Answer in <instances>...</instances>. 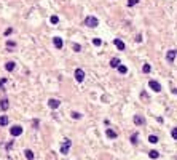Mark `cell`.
I'll use <instances>...</instances> for the list:
<instances>
[{"instance_id":"cell-1","label":"cell","mask_w":177,"mask_h":160,"mask_svg":"<svg viewBox=\"0 0 177 160\" xmlns=\"http://www.w3.org/2000/svg\"><path fill=\"white\" fill-rule=\"evenodd\" d=\"M97 24H99V21L94 16H88L85 19V26H88V27H97Z\"/></svg>"},{"instance_id":"cell-2","label":"cell","mask_w":177,"mask_h":160,"mask_svg":"<svg viewBox=\"0 0 177 160\" xmlns=\"http://www.w3.org/2000/svg\"><path fill=\"white\" fill-rule=\"evenodd\" d=\"M70 146H72V141H70V139H66V141H64L62 146H61V154L66 155V154L69 152V149H70Z\"/></svg>"},{"instance_id":"cell-3","label":"cell","mask_w":177,"mask_h":160,"mask_svg":"<svg viewBox=\"0 0 177 160\" xmlns=\"http://www.w3.org/2000/svg\"><path fill=\"white\" fill-rule=\"evenodd\" d=\"M75 80L78 83H81L83 80H85V70H83V69H77L75 70Z\"/></svg>"},{"instance_id":"cell-4","label":"cell","mask_w":177,"mask_h":160,"mask_svg":"<svg viewBox=\"0 0 177 160\" xmlns=\"http://www.w3.org/2000/svg\"><path fill=\"white\" fill-rule=\"evenodd\" d=\"M148 87H150L153 91H156V93L161 91V85L158 82H155V80H150V82H148Z\"/></svg>"},{"instance_id":"cell-5","label":"cell","mask_w":177,"mask_h":160,"mask_svg":"<svg viewBox=\"0 0 177 160\" xmlns=\"http://www.w3.org/2000/svg\"><path fill=\"white\" fill-rule=\"evenodd\" d=\"M10 133H11V136H19V135H22V126L15 125V126L10 130Z\"/></svg>"},{"instance_id":"cell-6","label":"cell","mask_w":177,"mask_h":160,"mask_svg":"<svg viewBox=\"0 0 177 160\" xmlns=\"http://www.w3.org/2000/svg\"><path fill=\"white\" fill-rule=\"evenodd\" d=\"M176 55H177V50H171V51H167V55H166V58L169 63H174V59H176Z\"/></svg>"},{"instance_id":"cell-7","label":"cell","mask_w":177,"mask_h":160,"mask_svg":"<svg viewBox=\"0 0 177 160\" xmlns=\"http://www.w3.org/2000/svg\"><path fill=\"white\" fill-rule=\"evenodd\" d=\"M8 107H10V102H8L7 98L0 99V109H2V111H8Z\"/></svg>"},{"instance_id":"cell-8","label":"cell","mask_w":177,"mask_h":160,"mask_svg":"<svg viewBox=\"0 0 177 160\" xmlns=\"http://www.w3.org/2000/svg\"><path fill=\"white\" fill-rule=\"evenodd\" d=\"M59 104H61V101H58V99H53V98H51V99L48 101V106L51 107V109H58V107H59Z\"/></svg>"},{"instance_id":"cell-9","label":"cell","mask_w":177,"mask_h":160,"mask_svg":"<svg viewBox=\"0 0 177 160\" xmlns=\"http://www.w3.org/2000/svg\"><path fill=\"white\" fill-rule=\"evenodd\" d=\"M134 123L141 126V125H144V123H145V119H144L142 115H134Z\"/></svg>"},{"instance_id":"cell-10","label":"cell","mask_w":177,"mask_h":160,"mask_svg":"<svg viewBox=\"0 0 177 160\" xmlns=\"http://www.w3.org/2000/svg\"><path fill=\"white\" fill-rule=\"evenodd\" d=\"M53 42H54V46H56L58 50H61V48H62V39H61V37H54Z\"/></svg>"},{"instance_id":"cell-11","label":"cell","mask_w":177,"mask_h":160,"mask_svg":"<svg viewBox=\"0 0 177 160\" xmlns=\"http://www.w3.org/2000/svg\"><path fill=\"white\" fill-rule=\"evenodd\" d=\"M113 43H115V46H116V48H118V50H124V48H126V46H124V43H123V42L121 40H120V39H115L113 40Z\"/></svg>"},{"instance_id":"cell-12","label":"cell","mask_w":177,"mask_h":160,"mask_svg":"<svg viewBox=\"0 0 177 160\" xmlns=\"http://www.w3.org/2000/svg\"><path fill=\"white\" fill-rule=\"evenodd\" d=\"M15 63H13V61H8V63L5 64V69L8 70V72H11V70H15Z\"/></svg>"},{"instance_id":"cell-13","label":"cell","mask_w":177,"mask_h":160,"mask_svg":"<svg viewBox=\"0 0 177 160\" xmlns=\"http://www.w3.org/2000/svg\"><path fill=\"white\" fill-rule=\"evenodd\" d=\"M118 66H120V59H118V58H113V59L110 61V67L116 69V67H118Z\"/></svg>"},{"instance_id":"cell-14","label":"cell","mask_w":177,"mask_h":160,"mask_svg":"<svg viewBox=\"0 0 177 160\" xmlns=\"http://www.w3.org/2000/svg\"><path fill=\"white\" fill-rule=\"evenodd\" d=\"M24 155H26L27 160H32V159H34V152H32L30 149H26V150H24Z\"/></svg>"},{"instance_id":"cell-15","label":"cell","mask_w":177,"mask_h":160,"mask_svg":"<svg viewBox=\"0 0 177 160\" xmlns=\"http://www.w3.org/2000/svg\"><path fill=\"white\" fill-rule=\"evenodd\" d=\"M148 157L155 160V159H158V157H160V152H156V150H150V152H148Z\"/></svg>"},{"instance_id":"cell-16","label":"cell","mask_w":177,"mask_h":160,"mask_svg":"<svg viewBox=\"0 0 177 160\" xmlns=\"http://www.w3.org/2000/svg\"><path fill=\"white\" fill-rule=\"evenodd\" d=\"M5 125H8V117L2 115V117H0V126H5Z\"/></svg>"},{"instance_id":"cell-17","label":"cell","mask_w":177,"mask_h":160,"mask_svg":"<svg viewBox=\"0 0 177 160\" xmlns=\"http://www.w3.org/2000/svg\"><path fill=\"white\" fill-rule=\"evenodd\" d=\"M105 135L109 136L110 139H113V138H116V131H113V130H107L105 131Z\"/></svg>"},{"instance_id":"cell-18","label":"cell","mask_w":177,"mask_h":160,"mask_svg":"<svg viewBox=\"0 0 177 160\" xmlns=\"http://www.w3.org/2000/svg\"><path fill=\"white\" fill-rule=\"evenodd\" d=\"M148 143H152V144H156L158 143V136H148Z\"/></svg>"},{"instance_id":"cell-19","label":"cell","mask_w":177,"mask_h":160,"mask_svg":"<svg viewBox=\"0 0 177 160\" xmlns=\"http://www.w3.org/2000/svg\"><path fill=\"white\" fill-rule=\"evenodd\" d=\"M118 72L120 74H126L128 72V67H126V66H118Z\"/></svg>"},{"instance_id":"cell-20","label":"cell","mask_w":177,"mask_h":160,"mask_svg":"<svg viewBox=\"0 0 177 160\" xmlns=\"http://www.w3.org/2000/svg\"><path fill=\"white\" fill-rule=\"evenodd\" d=\"M137 136H139L137 133H134V135L131 136V143H133L134 146H136V144H137Z\"/></svg>"},{"instance_id":"cell-21","label":"cell","mask_w":177,"mask_h":160,"mask_svg":"<svg viewBox=\"0 0 177 160\" xmlns=\"http://www.w3.org/2000/svg\"><path fill=\"white\" fill-rule=\"evenodd\" d=\"M70 115H72V119H75V120H77V119H81V114H80V112H72Z\"/></svg>"},{"instance_id":"cell-22","label":"cell","mask_w":177,"mask_h":160,"mask_svg":"<svg viewBox=\"0 0 177 160\" xmlns=\"http://www.w3.org/2000/svg\"><path fill=\"white\" fill-rule=\"evenodd\" d=\"M50 21H51V22H53V24H58L59 18H58V16H51V18H50Z\"/></svg>"},{"instance_id":"cell-23","label":"cell","mask_w":177,"mask_h":160,"mask_svg":"<svg viewBox=\"0 0 177 160\" xmlns=\"http://www.w3.org/2000/svg\"><path fill=\"white\" fill-rule=\"evenodd\" d=\"M7 46H8V48H13V46H16V43H15L13 40H8V42H7Z\"/></svg>"},{"instance_id":"cell-24","label":"cell","mask_w":177,"mask_h":160,"mask_svg":"<svg viewBox=\"0 0 177 160\" xmlns=\"http://www.w3.org/2000/svg\"><path fill=\"white\" fill-rule=\"evenodd\" d=\"M136 3H139V0H129V2H128V7H134Z\"/></svg>"},{"instance_id":"cell-25","label":"cell","mask_w":177,"mask_h":160,"mask_svg":"<svg viewBox=\"0 0 177 160\" xmlns=\"http://www.w3.org/2000/svg\"><path fill=\"white\" fill-rule=\"evenodd\" d=\"M93 43H94L96 46H99V45H102V40L101 39H94V40H93Z\"/></svg>"},{"instance_id":"cell-26","label":"cell","mask_w":177,"mask_h":160,"mask_svg":"<svg viewBox=\"0 0 177 160\" xmlns=\"http://www.w3.org/2000/svg\"><path fill=\"white\" fill-rule=\"evenodd\" d=\"M150 64H145V66H144V72H145V74H148V72H150Z\"/></svg>"},{"instance_id":"cell-27","label":"cell","mask_w":177,"mask_h":160,"mask_svg":"<svg viewBox=\"0 0 177 160\" xmlns=\"http://www.w3.org/2000/svg\"><path fill=\"white\" fill-rule=\"evenodd\" d=\"M80 50H81V46H80V45H77V43L73 45V51H77V53H78V51H80Z\"/></svg>"},{"instance_id":"cell-28","label":"cell","mask_w":177,"mask_h":160,"mask_svg":"<svg viewBox=\"0 0 177 160\" xmlns=\"http://www.w3.org/2000/svg\"><path fill=\"white\" fill-rule=\"evenodd\" d=\"M141 98H144V99H145V101H147V99H148V95H147V93H145V91H142V93H141Z\"/></svg>"},{"instance_id":"cell-29","label":"cell","mask_w":177,"mask_h":160,"mask_svg":"<svg viewBox=\"0 0 177 160\" xmlns=\"http://www.w3.org/2000/svg\"><path fill=\"white\" fill-rule=\"evenodd\" d=\"M172 138H174V139H177V128H174V130H172Z\"/></svg>"},{"instance_id":"cell-30","label":"cell","mask_w":177,"mask_h":160,"mask_svg":"<svg viewBox=\"0 0 177 160\" xmlns=\"http://www.w3.org/2000/svg\"><path fill=\"white\" fill-rule=\"evenodd\" d=\"M5 83H7V79H2V80H0V88H3V85H5Z\"/></svg>"},{"instance_id":"cell-31","label":"cell","mask_w":177,"mask_h":160,"mask_svg":"<svg viewBox=\"0 0 177 160\" xmlns=\"http://www.w3.org/2000/svg\"><path fill=\"white\" fill-rule=\"evenodd\" d=\"M11 32H13V29H11V27H10V29H7V31H5V35H10V34H11Z\"/></svg>"},{"instance_id":"cell-32","label":"cell","mask_w":177,"mask_h":160,"mask_svg":"<svg viewBox=\"0 0 177 160\" xmlns=\"http://www.w3.org/2000/svg\"><path fill=\"white\" fill-rule=\"evenodd\" d=\"M136 42H142V35H137L136 37Z\"/></svg>"},{"instance_id":"cell-33","label":"cell","mask_w":177,"mask_h":160,"mask_svg":"<svg viewBox=\"0 0 177 160\" xmlns=\"http://www.w3.org/2000/svg\"><path fill=\"white\" fill-rule=\"evenodd\" d=\"M172 93H174V95H177V88H174V90H172Z\"/></svg>"}]
</instances>
